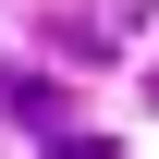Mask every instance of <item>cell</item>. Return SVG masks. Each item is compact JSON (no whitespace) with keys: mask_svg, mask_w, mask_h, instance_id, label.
Here are the masks:
<instances>
[{"mask_svg":"<svg viewBox=\"0 0 159 159\" xmlns=\"http://www.w3.org/2000/svg\"><path fill=\"white\" fill-rule=\"evenodd\" d=\"M147 98H159V74H147Z\"/></svg>","mask_w":159,"mask_h":159,"instance_id":"obj_2","label":"cell"},{"mask_svg":"<svg viewBox=\"0 0 159 159\" xmlns=\"http://www.w3.org/2000/svg\"><path fill=\"white\" fill-rule=\"evenodd\" d=\"M37 159H122V147H110V135H49Z\"/></svg>","mask_w":159,"mask_h":159,"instance_id":"obj_1","label":"cell"}]
</instances>
